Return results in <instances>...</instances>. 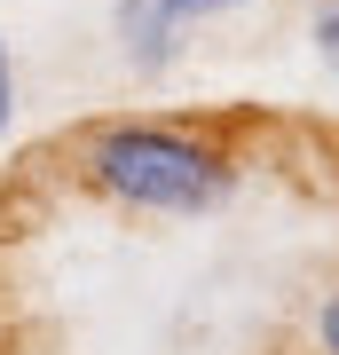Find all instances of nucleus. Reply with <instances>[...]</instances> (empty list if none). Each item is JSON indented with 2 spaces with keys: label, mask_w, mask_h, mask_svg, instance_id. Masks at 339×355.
Returning a JSON list of instances; mask_svg holds the SVG:
<instances>
[{
  "label": "nucleus",
  "mask_w": 339,
  "mask_h": 355,
  "mask_svg": "<svg viewBox=\"0 0 339 355\" xmlns=\"http://www.w3.org/2000/svg\"><path fill=\"white\" fill-rule=\"evenodd\" d=\"M71 174L79 190H95L119 214H150V221H189L214 214L237 190V150L214 127H182V119H103L71 142Z\"/></svg>",
  "instance_id": "1"
},
{
  "label": "nucleus",
  "mask_w": 339,
  "mask_h": 355,
  "mask_svg": "<svg viewBox=\"0 0 339 355\" xmlns=\"http://www.w3.org/2000/svg\"><path fill=\"white\" fill-rule=\"evenodd\" d=\"M111 32H119L126 71H150V79H158V71L182 64V32H189V16L174 8V0H119Z\"/></svg>",
  "instance_id": "2"
},
{
  "label": "nucleus",
  "mask_w": 339,
  "mask_h": 355,
  "mask_svg": "<svg viewBox=\"0 0 339 355\" xmlns=\"http://www.w3.org/2000/svg\"><path fill=\"white\" fill-rule=\"evenodd\" d=\"M308 48H315V64L339 79V0H315L308 8Z\"/></svg>",
  "instance_id": "3"
},
{
  "label": "nucleus",
  "mask_w": 339,
  "mask_h": 355,
  "mask_svg": "<svg viewBox=\"0 0 339 355\" xmlns=\"http://www.w3.org/2000/svg\"><path fill=\"white\" fill-rule=\"evenodd\" d=\"M308 340H315V355H339V284L315 300V316H308Z\"/></svg>",
  "instance_id": "4"
},
{
  "label": "nucleus",
  "mask_w": 339,
  "mask_h": 355,
  "mask_svg": "<svg viewBox=\"0 0 339 355\" xmlns=\"http://www.w3.org/2000/svg\"><path fill=\"white\" fill-rule=\"evenodd\" d=\"M174 8L189 16V24H214V16H237V8H252V0H174Z\"/></svg>",
  "instance_id": "5"
},
{
  "label": "nucleus",
  "mask_w": 339,
  "mask_h": 355,
  "mask_svg": "<svg viewBox=\"0 0 339 355\" xmlns=\"http://www.w3.org/2000/svg\"><path fill=\"white\" fill-rule=\"evenodd\" d=\"M8 119H16V55L0 40V135H8Z\"/></svg>",
  "instance_id": "6"
},
{
  "label": "nucleus",
  "mask_w": 339,
  "mask_h": 355,
  "mask_svg": "<svg viewBox=\"0 0 339 355\" xmlns=\"http://www.w3.org/2000/svg\"><path fill=\"white\" fill-rule=\"evenodd\" d=\"M0 355H24V347H0Z\"/></svg>",
  "instance_id": "7"
}]
</instances>
